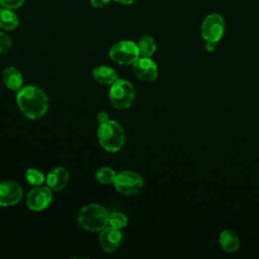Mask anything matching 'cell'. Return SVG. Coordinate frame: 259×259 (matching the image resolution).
<instances>
[{
    "label": "cell",
    "instance_id": "cell-25",
    "mask_svg": "<svg viewBox=\"0 0 259 259\" xmlns=\"http://www.w3.org/2000/svg\"><path fill=\"white\" fill-rule=\"evenodd\" d=\"M217 48V42L214 41H205V50L207 52H213Z\"/></svg>",
    "mask_w": 259,
    "mask_h": 259
},
{
    "label": "cell",
    "instance_id": "cell-12",
    "mask_svg": "<svg viewBox=\"0 0 259 259\" xmlns=\"http://www.w3.org/2000/svg\"><path fill=\"white\" fill-rule=\"evenodd\" d=\"M69 173L64 167H56L47 175V186L52 191H60L66 187L69 182Z\"/></svg>",
    "mask_w": 259,
    "mask_h": 259
},
{
    "label": "cell",
    "instance_id": "cell-1",
    "mask_svg": "<svg viewBox=\"0 0 259 259\" xmlns=\"http://www.w3.org/2000/svg\"><path fill=\"white\" fill-rule=\"evenodd\" d=\"M16 102L21 112L30 119L44 116L49 107L47 94L36 86L21 87L16 94Z\"/></svg>",
    "mask_w": 259,
    "mask_h": 259
},
{
    "label": "cell",
    "instance_id": "cell-9",
    "mask_svg": "<svg viewBox=\"0 0 259 259\" xmlns=\"http://www.w3.org/2000/svg\"><path fill=\"white\" fill-rule=\"evenodd\" d=\"M133 69L136 76L144 82H153L158 77V67L156 63L147 57L139 58L133 64Z\"/></svg>",
    "mask_w": 259,
    "mask_h": 259
},
{
    "label": "cell",
    "instance_id": "cell-10",
    "mask_svg": "<svg viewBox=\"0 0 259 259\" xmlns=\"http://www.w3.org/2000/svg\"><path fill=\"white\" fill-rule=\"evenodd\" d=\"M23 190L19 184L12 181L0 183V206H10L18 203L22 198Z\"/></svg>",
    "mask_w": 259,
    "mask_h": 259
},
{
    "label": "cell",
    "instance_id": "cell-22",
    "mask_svg": "<svg viewBox=\"0 0 259 259\" xmlns=\"http://www.w3.org/2000/svg\"><path fill=\"white\" fill-rule=\"evenodd\" d=\"M23 2L24 0H0V4L2 5V7H5L11 10L20 7L23 4Z\"/></svg>",
    "mask_w": 259,
    "mask_h": 259
},
{
    "label": "cell",
    "instance_id": "cell-4",
    "mask_svg": "<svg viewBox=\"0 0 259 259\" xmlns=\"http://www.w3.org/2000/svg\"><path fill=\"white\" fill-rule=\"evenodd\" d=\"M136 91L134 85L124 79H117L111 84L109 99L111 104L117 109H126L134 102Z\"/></svg>",
    "mask_w": 259,
    "mask_h": 259
},
{
    "label": "cell",
    "instance_id": "cell-3",
    "mask_svg": "<svg viewBox=\"0 0 259 259\" xmlns=\"http://www.w3.org/2000/svg\"><path fill=\"white\" fill-rule=\"evenodd\" d=\"M97 138L100 146L111 153L119 151L124 144V132L120 124L114 120H108L99 124Z\"/></svg>",
    "mask_w": 259,
    "mask_h": 259
},
{
    "label": "cell",
    "instance_id": "cell-20",
    "mask_svg": "<svg viewBox=\"0 0 259 259\" xmlns=\"http://www.w3.org/2000/svg\"><path fill=\"white\" fill-rule=\"evenodd\" d=\"M108 226L114 229L121 230L127 226V218L121 212L114 211L109 213L108 218Z\"/></svg>",
    "mask_w": 259,
    "mask_h": 259
},
{
    "label": "cell",
    "instance_id": "cell-26",
    "mask_svg": "<svg viewBox=\"0 0 259 259\" xmlns=\"http://www.w3.org/2000/svg\"><path fill=\"white\" fill-rule=\"evenodd\" d=\"M114 1H116V2H118L120 4H132V3L136 2L137 0H114Z\"/></svg>",
    "mask_w": 259,
    "mask_h": 259
},
{
    "label": "cell",
    "instance_id": "cell-16",
    "mask_svg": "<svg viewBox=\"0 0 259 259\" xmlns=\"http://www.w3.org/2000/svg\"><path fill=\"white\" fill-rule=\"evenodd\" d=\"M18 25L17 15L8 8H0V27L4 30H13Z\"/></svg>",
    "mask_w": 259,
    "mask_h": 259
},
{
    "label": "cell",
    "instance_id": "cell-14",
    "mask_svg": "<svg viewBox=\"0 0 259 259\" xmlns=\"http://www.w3.org/2000/svg\"><path fill=\"white\" fill-rule=\"evenodd\" d=\"M219 243L222 249L228 253H234L239 249L240 240L238 235L232 230H224L219 236Z\"/></svg>",
    "mask_w": 259,
    "mask_h": 259
},
{
    "label": "cell",
    "instance_id": "cell-13",
    "mask_svg": "<svg viewBox=\"0 0 259 259\" xmlns=\"http://www.w3.org/2000/svg\"><path fill=\"white\" fill-rule=\"evenodd\" d=\"M92 76L97 83L103 85H111L118 79L117 73L112 68L103 65L95 67L92 71Z\"/></svg>",
    "mask_w": 259,
    "mask_h": 259
},
{
    "label": "cell",
    "instance_id": "cell-2",
    "mask_svg": "<svg viewBox=\"0 0 259 259\" xmlns=\"http://www.w3.org/2000/svg\"><path fill=\"white\" fill-rule=\"evenodd\" d=\"M109 212L97 203H90L81 208L78 214L79 225L90 232H101L108 226Z\"/></svg>",
    "mask_w": 259,
    "mask_h": 259
},
{
    "label": "cell",
    "instance_id": "cell-23",
    "mask_svg": "<svg viewBox=\"0 0 259 259\" xmlns=\"http://www.w3.org/2000/svg\"><path fill=\"white\" fill-rule=\"evenodd\" d=\"M110 2V0H90V3L93 7L95 8H101L106 6L108 3Z\"/></svg>",
    "mask_w": 259,
    "mask_h": 259
},
{
    "label": "cell",
    "instance_id": "cell-5",
    "mask_svg": "<svg viewBox=\"0 0 259 259\" xmlns=\"http://www.w3.org/2000/svg\"><path fill=\"white\" fill-rule=\"evenodd\" d=\"M110 59L119 65L134 64L140 58L138 45L132 40H121L109 50Z\"/></svg>",
    "mask_w": 259,
    "mask_h": 259
},
{
    "label": "cell",
    "instance_id": "cell-18",
    "mask_svg": "<svg viewBox=\"0 0 259 259\" xmlns=\"http://www.w3.org/2000/svg\"><path fill=\"white\" fill-rule=\"evenodd\" d=\"M96 179L102 184H113L116 173L109 167H101L95 173Z\"/></svg>",
    "mask_w": 259,
    "mask_h": 259
},
{
    "label": "cell",
    "instance_id": "cell-21",
    "mask_svg": "<svg viewBox=\"0 0 259 259\" xmlns=\"http://www.w3.org/2000/svg\"><path fill=\"white\" fill-rule=\"evenodd\" d=\"M12 47L11 38L8 34L0 31V54H4L8 52Z\"/></svg>",
    "mask_w": 259,
    "mask_h": 259
},
{
    "label": "cell",
    "instance_id": "cell-19",
    "mask_svg": "<svg viewBox=\"0 0 259 259\" xmlns=\"http://www.w3.org/2000/svg\"><path fill=\"white\" fill-rule=\"evenodd\" d=\"M25 179L30 185H33V186H40L44 184L46 180L44 174L39 170L34 168H29L26 170Z\"/></svg>",
    "mask_w": 259,
    "mask_h": 259
},
{
    "label": "cell",
    "instance_id": "cell-15",
    "mask_svg": "<svg viewBox=\"0 0 259 259\" xmlns=\"http://www.w3.org/2000/svg\"><path fill=\"white\" fill-rule=\"evenodd\" d=\"M2 80L5 86L10 90L18 91L22 86V76L14 67H8L3 71Z\"/></svg>",
    "mask_w": 259,
    "mask_h": 259
},
{
    "label": "cell",
    "instance_id": "cell-7",
    "mask_svg": "<svg viewBox=\"0 0 259 259\" xmlns=\"http://www.w3.org/2000/svg\"><path fill=\"white\" fill-rule=\"evenodd\" d=\"M225 26V20L220 14H209L201 24V35L205 41L218 42L224 35Z\"/></svg>",
    "mask_w": 259,
    "mask_h": 259
},
{
    "label": "cell",
    "instance_id": "cell-24",
    "mask_svg": "<svg viewBox=\"0 0 259 259\" xmlns=\"http://www.w3.org/2000/svg\"><path fill=\"white\" fill-rule=\"evenodd\" d=\"M97 120H98L99 124H101V123H104V122L108 121L109 120V116H108V114L105 111H100L97 114Z\"/></svg>",
    "mask_w": 259,
    "mask_h": 259
},
{
    "label": "cell",
    "instance_id": "cell-8",
    "mask_svg": "<svg viewBox=\"0 0 259 259\" xmlns=\"http://www.w3.org/2000/svg\"><path fill=\"white\" fill-rule=\"evenodd\" d=\"M53 200L52 190L48 186H36L31 189L26 197V205L33 211L46 209Z\"/></svg>",
    "mask_w": 259,
    "mask_h": 259
},
{
    "label": "cell",
    "instance_id": "cell-17",
    "mask_svg": "<svg viewBox=\"0 0 259 259\" xmlns=\"http://www.w3.org/2000/svg\"><path fill=\"white\" fill-rule=\"evenodd\" d=\"M140 56L150 58L156 51V42L153 37L149 35H143L138 44Z\"/></svg>",
    "mask_w": 259,
    "mask_h": 259
},
{
    "label": "cell",
    "instance_id": "cell-11",
    "mask_svg": "<svg viewBox=\"0 0 259 259\" xmlns=\"http://www.w3.org/2000/svg\"><path fill=\"white\" fill-rule=\"evenodd\" d=\"M122 235L120 230L114 229L112 227L104 228L99 236V243L103 251L106 253L114 252L121 243Z\"/></svg>",
    "mask_w": 259,
    "mask_h": 259
},
{
    "label": "cell",
    "instance_id": "cell-6",
    "mask_svg": "<svg viewBox=\"0 0 259 259\" xmlns=\"http://www.w3.org/2000/svg\"><path fill=\"white\" fill-rule=\"evenodd\" d=\"M143 184L142 176L135 171H122L116 174L113 182L114 188L125 195L138 193L142 189Z\"/></svg>",
    "mask_w": 259,
    "mask_h": 259
}]
</instances>
